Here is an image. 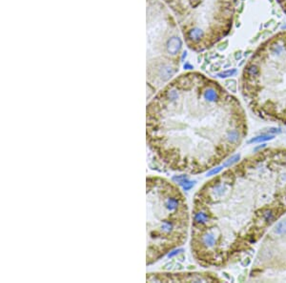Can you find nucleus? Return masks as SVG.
<instances>
[{
  "instance_id": "obj_1",
  "label": "nucleus",
  "mask_w": 286,
  "mask_h": 283,
  "mask_svg": "<svg viewBox=\"0 0 286 283\" xmlns=\"http://www.w3.org/2000/svg\"><path fill=\"white\" fill-rule=\"evenodd\" d=\"M204 91V90H203ZM204 94L202 100L182 98L176 84L159 94L147 107L146 142L149 156L163 170L201 173L220 162L236 147L229 141L244 122H231Z\"/></svg>"
},
{
  "instance_id": "obj_2",
  "label": "nucleus",
  "mask_w": 286,
  "mask_h": 283,
  "mask_svg": "<svg viewBox=\"0 0 286 283\" xmlns=\"http://www.w3.org/2000/svg\"><path fill=\"white\" fill-rule=\"evenodd\" d=\"M146 198V265L150 266L186 242L190 218L184 196L166 178L147 176Z\"/></svg>"
},
{
  "instance_id": "obj_3",
  "label": "nucleus",
  "mask_w": 286,
  "mask_h": 283,
  "mask_svg": "<svg viewBox=\"0 0 286 283\" xmlns=\"http://www.w3.org/2000/svg\"><path fill=\"white\" fill-rule=\"evenodd\" d=\"M181 46H182V42L180 38L172 37L167 43V51L168 52L171 53V55H175V53H178L179 52Z\"/></svg>"
},
{
  "instance_id": "obj_4",
  "label": "nucleus",
  "mask_w": 286,
  "mask_h": 283,
  "mask_svg": "<svg viewBox=\"0 0 286 283\" xmlns=\"http://www.w3.org/2000/svg\"><path fill=\"white\" fill-rule=\"evenodd\" d=\"M174 74H175V71L172 67H170V66H164L159 71V76L162 81L169 80L170 78L173 76Z\"/></svg>"
},
{
  "instance_id": "obj_5",
  "label": "nucleus",
  "mask_w": 286,
  "mask_h": 283,
  "mask_svg": "<svg viewBox=\"0 0 286 283\" xmlns=\"http://www.w3.org/2000/svg\"><path fill=\"white\" fill-rule=\"evenodd\" d=\"M203 34H204V33H203V31H202L201 29L194 28V29H193V30H191V31H190L189 37H190V38H191L192 40L198 41V40H199L200 38H202Z\"/></svg>"
},
{
  "instance_id": "obj_6",
  "label": "nucleus",
  "mask_w": 286,
  "mask_h": 283,
  "mask_svg": "<svg viewBox=\"0 0 286 283\" xmlns=\"http://www.w3.org/2000/svg\"><path fill=\"white\" fill-rule=\"evenodd\" d=\"M275 233L277 234H286V220L281 221L279 223H278V225L275 228Z\"/></svg>"
},
{
  "instance_id": "obj_7",
  "label": "nucleus",
  "mask_w": 286,
  "mask_h": 283,
  "mask_svg": "<svg viewBox=\"0 0 286 283\" xmlns=\"http://www.w3.org/2000/svg\"><path fill=\"white\" fill-rule=\"evenodd\" d=\"M236 74V69H230V70L224 71V72H221V73H220V74H217V76L220 77V78H227V77H230V76H233Z\"/></svg>"
},
{
  "instance_id": "obj_8",
  "label": "nucleus",
  "mask_w": 286,
  "mask_h": 283,
  "mask_svg": "<svg viewBox=\"0 0 286 283\" xmlns=\"http://www.w3.org/2000/svg\"><path fill=\"white\" fill-rule=\"evenodd\" d=\"M271 51H272L273 53H275V55L281 56V53L284 52V48L281 45H279V44H274L272 46V48H271Z\"/></svg>"
},
{
  "instance_id": "obj_9",
  "label": "nucleus",
  "mask_w": 286,
  "mask_h": 283,
  "mask_svg": "<svg viewBox=\"0 0 286 283\" xmlns=\"http://www.w3.org/2000/svg\"><path fill=\"white\" fill-rule=\"evenodd\" d=\"M259 73V70L258 68V66L255 65H251L250 67L247 69V74L249 76H257Z\"/></svg>"
},
{
  "instance_id": "obj_10",
  "label": "nucleus",
  "mask_w": 286,
  "mask_h": 283,
  "mask_svg": "<svg viewBox=\"0 0 286 283\" xmlns=\"http://www.w3.org/2000/svg\"><path fill=\"white\" fill-rule=\"evenodd\" d=\"M273 138H274V136H273V135H262V136H258V137H255V138H253V139H251L250 141H249V143L266 141V140L273 139Z\"/></svg>"
},
{
  "instance_id": "obj_11",
  "label": "nucleus",
  "mask_w": 286,
  "mask_h": 283,
  "mask_svg": "<svg viewBox=\"0 0 286 283\" xmlns=\"http://www.w3.org/2000/svg\"><path fill=\"white\" fill-rule=\"evenodd\" d=\"M220 171H221V168H220H220H217V169L215 168V169H213V170L208 173V176H213V174H217L218 172H220Z\"/></svg>"
},
{
  "instance_id": "obj_12",
  "label": "nucleus",
  "mask_w": 286,
  "mask_h": 283,
  "mask_svg": "<svg viewBox=\"0 0 286 283\" xmlns=\"http://www.w3.org/2000/svg\"><path fill=\"white\" fill-rule=\"evenodd\" d=\"M194 67L193 66L190 64V63H185L184 64V69H186V70H191V69H193Z\"/></svg>"
},
{
  "instance_id": "obj_13",
  "label": "nucleus",
  "mask_w": 286,
  "mask_h": 283,
  "mask_svg": "<svg viewBox=\"0 0 286 283\" xmlns=\"http://www.w3.org/2000/svg\"><path fill=\"white\" fill-rule=\"evenodd\" d=\"M241 52H236V55H235V58L236 59V60H239V59H240L241 58Z\"/></svg>"
},
{
  "instance_id": "obj_14",
  "label": "nucleus",
  "mask_w": 286,
  "mask_h": 283,
  "mask_svg": "<svg viewBox=\"0 0 286 283\" xmlns=\"http://www.w3.org/2000/svg\"><path fill=\"white\" fill-rule=\"evenodd\" d=\"M186 56H187V52H183V55H182L181 59H182V60H184V58H185Z\"/></svg>"
},
{
  "instance_id": "obj_15",
  "label": "nucleus",
  "mask_w": 286,
  "mask_h": 283,
  "mask_svg": "<svg viewBox=\"0 0 286 283\" xmlns=\"http://www.w3.org/2000/svg\"><path fill=\"white\" fill-rule=\"evenodd\" d=\"M270 1H271V2H272V1H273V0H270Z\"/></svg>"
}]
</instances>
